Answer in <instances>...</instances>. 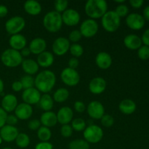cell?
I'll return each mask as SVG.
<instances>
[{
  "mask_svg": "<svg viewBox=\"0 0 149 149\" xmlns=\"http://www.w3.org/2000/svg\"><path fill=\"white\" fill-rule=\"evenodd\" d=\"M56 76L49 70H45L39 72L34 79V87L40 93L46 94L49 93L55 87Z\"/></svg>",
  "mask_w": 149,
  "mask_h": 149,
  "instance_id": "6da1fadb",
  "label": "cell"
},
{
  "mask_svg": "<svg viewBox=\"0 0 149 149\" xmlns=\"http://www.w3.org/2000/svg\"><path fill=\"white\" fill-rule=\"evenodd\" d=\"M84 11L90 19L101 18L108 11V4L105 0H89L84 6Z\"/></svg>",
  "mask_w": 149,
  "mask_h": 149,
  "instance_id": "7a4b0ae2",
  "label": "cell"
},
{
  "mask_svg": "<svg viewBox=\"0 0 149 149\" xmlns=\"http://www.w3.org/2000/svg\"><path fill=\"white\" fill-rule=\"evenodd\" d=\"M42 23L47 31L50 33H56L61 30L63 26L61 14L57 13L55 10L48 12L44 16Z\"/></svg>",
  "mask_w": 149,
  "mask_h": 149,
  "instance_id": "3957f363",
  "label": "cell"
},
{
  "mask_svg": "<svg viewBox=\"0 0 149 149\" xmlns=\"http://www.w3.org/2000/svg\"><path fill=\"white\" fill-rule=\"evenodd\" d=\"M23 61V57L20 55V52L12 48L5 49L1 53V63L8 68H16L21 65Z\"/></svg>",
  "mask_w": 149,
  "mask_h": 149,
  "instance_id": "277c9868",
  "label": "cell"
},
{
  "mask_svg": "<svg viewBox=\"0 0 149 149\" xmlns=\"http://www.w3.org/2000/svg\"><path fill=\"white\" fill-rule=\"evenodd\" d=\"M121 18L116 14L114 10H109L101 17V25L105 31L113 33L120 26Z\"/></svg>",
  "mask_w": 149,
  "mask_h": 149,
  "instance_id": "5b68a950",
  "label": "cell"
},
{
  "mask_svg": "<svg viewBox=\"0 0 149 149\" xmlns=\"http://www.w3.org/2000/svg\"><path fill=\"white\" fill-rule=\"evenodd\" d=\"M84 140L88 143L95 144L100 142L103 138V130L96 125H90L85 128L83 132Z\"/></svg>",
  "mask_w": 149,
  "mask_h": 149,
  "instance_id": "8992f818",
  "label": "cell"
},
{
  "mask_svg": "<svg viewBox=\"0 0 149 149\" xmlns=\"http://www.w3.org/2000/svg\"><path fill=\"white\" fill-rule=\"evenodd\" d=\"M26 26V20L21 16L16 15L10 17L5 23V30L11 36L20 33Z\"/></svg>",
  "mask_w": 149,
  "mask_h": 149,
  "instance_id": "52a82bcc",
  "label": "cell"
},
{
  "mask_svg": "<svg viewBox=\"0 0 149 149\" xmlns=\"http://www.w3.org/2000/svg\"><path fill=\"white\" fill-rule=\"evenodd\" d=\"M61 81L68 87L77 86L80 81V76L76 69H72L68 67L65 68L61 73Z\"/></svg>",
  "mask_w": 149,
  "mask_h": 149,
  "instance_id": "ba28073f",
  "label": "cell"
},
{
  "mask_svg": "<svg viewBox=\"0 0 149 149\" xmlns=\"http://www.w3.org/2000/svg\"><path fill=\"white\" fill-rule=\"evenodd\" d=\"M98 28V24L95 20L88 18L81 23L79 31L84 37L92 38L97 34Z\"/></svg>",
  "mask_w": 149,
  "mask_h": 149,
  "instance_id": "9c48e42d",
  "label": "cell"
},
{
  "mask_svg": "<svg viewBox=\"0 0 149 149\" xmlns=\"http://www.w3.org/2000/svg\"><path fill=\"white\" fill-rule=\"evenodd\" d=\"M70 46L71 44L67 38L58 37L52 44V52L58 56H63L69 51Z\"/></svg>",
  "mask_w": 149,
  "mask_h": 149,
  "instance_id": "30bf717a",
  "label": "cell"
},
{
  "mask_svg": "<svg viewBox=\"0 0 149 149\" xmlns=\"http://www.w3.org/2000/svg\"><path fill=\"white\" fill-rule=\"evenodd\" d=\"M63 23L68 26H75L79 23L81 16L79 12L74 9H67L61 14Z\"/></svg>",
  "mask_w": 149,
  "mask_h": 149,
  "instance_id": "8fae6325",
  "label": "cell"
},
{
  "mask_svg": "<svg viewBox=\"0 0 149 149\" xmlns=\"http://www.w3.org/2000/svg\"><path fill=\"white\" fill-rule=\"evenodd\" d=\"M87 111L89 116L93 119H100L105 114V109L103 105L97 100H93L88 104Z\"/></svg>",
  "mask_w": 149,
  "mask_h": 149,
  "instance_id": "7c38bea8",
  "label": "cell"
},
{
  "mask_svg": "<svg viewBox=\"0 0 149 149\" xmlns=\"http://www.w3.org/2000/svg\"><path fill=\"white\" fill-rule=\"evenodd\" d=\"M41 96L42 95L40 92L35 87H32V88L23 90L21 97L23 103L32 106V105L39 103Z\"/></svg>",
  "mask_w": 149,
  "mask_h": 149,
  "instance_id": "4fadbf2b",
  "label": "cell"
},
{
  "mask_svg": "<svg viewBox=\"0 0 149 149\" xmlns=\"http://www.w3.org/2000/svg\"><path fill=\"white\" fill-rule=\"evenodd\" d=\"M126 24L132 30H141L145 26V19L138 13H131L127 16Z\"/></svg>",
  "mask_w": 149,
  "mask_h": 149,
  "instance_id": "5bb4252c",
  "label": "cell"
},
{
  "mask_svg": "<svg viewBox=\"0 0 149 149\" xmlns=\"http://www.w3.org/2000/svg\"><path fill=\"white\" fill-rule=\"evenodd\" d=\"M18 134V130L15 126L5 125L0 129V136L2 141L7 143L13 142L15 141Z\"/></svg>",
  "mask_w": 149,
  "mask_h": 149,
  "instance_id": "9a60e30c",
  "label": "cell"
},
{
  "mask_svg": "<svg viewBox=\"0 0 149 149\" xmlns=\"http://www.w3.org/2000/svg\"><path fill=\"white\" fill-rule=\"evenodd\" d=\"M106 81L102 77H95L89 83V90L93 95H100L106 89Z\"/></svg>",
  "mask_w": 149,
  "mask_h": 149,
  "instance_id": "2e32d148",
  "label": "cell"
},
{
  "mask_svg": "<svg viewBox=\"0 0 149 149\" xmlns=\"http://www.w3.org/2000/svg\"><path fill=\"white\" fill-rule=\"evenodd\" d=\"M15 115L20 120H27L31 117L33 114V108L31 105L22 103L17 105L14 111Z\"/></svg>",
  "mask_w": 149,
  "mask_h": 149,
  "instance_id": "e0dca14e",
  "label": "cell"
},
{
  "mask_svg": "<svg viewBox=\"0 0 149 149\" xmlns=\"http://www.w3.org/2000/svg\"><path fill=\"white\" fill-rule=\"evenodd\" d=\"M58 122L61 125H69L72 122L74 117V111L68 106H63L58 110L57 113Z\"/></svg>",
  "mask_w": 149,
  "mask_h": 149,
  "instance_id": "ac0fdd59",
  "label": "cell"
},
{
  "mask_svg": "<svg viewBox=\"0 0 149 149\" xmlns=\"http://www.w3.org/2000/svg\"><path fill=\"white\" fill-rule=\"evenodd\" d=\"M29 48L31 51V53L39 55V54L46 51L47 42L43 38H35L31 41Z\"/></svg>",
  "mask_w": 149,
  "mask_h": 149,
  "instance_id": "d6986e66",
  "label": "cell"
},
{
  "mask_svg": "<svg viewBox=\"0 0 149 149\" xmlns=\"http://www.w3.org/2000/svg\"><path fill=\"white\" fill-rule=\"evenodd\" d=\"M95 63L100 69H108L112 65L111 56L106 52H100L95 57Z\"/></svg>",
  "mask_w": 149,
  "mask_h": 149,
  "instance_id": "ffe728a7",
  "label": "cell"
},
{
  "mask_svg": "<svg viewBox=\"0 0 149 149\" xmlns=\"http://www.w3.org/2000/svg\"><path fill=\"white\" fill-rule=\"evenodd\" d=\"M17 98L15 95L7 94L1 100V108L7 113L14 111L17 106Z\"/></svg>",
  "mask_w": 149,
  "mask_h": 149,
  "instance_id": "44dd1931",
  "label": "cell"
},
{
  "mask_svg": "<svg viewBox=\"0 0 149 149\" xmlns=\"http://www.w3.org/2000/svg\"><path fill=\"white\" fill-rule=\"evenodd\" d=\"M9 45H10V48L20 52L22 49L26 47L27 40L23 35L17 33V34L10 36L9 39Z\"/></svg>",
  "mask_w": 149,
  "mask_h": 149,
  "instance_id": "7402d4cb",
  "label": "cell"
},
{
  "mask_svg": "<svg viewBox=\"0 0 149 149\" xmlns=\"http://www.w3.org/2000/svg\"><path fill=\"white\" fill-rule=\"evenodd\" d=\"M142 40L141 38L135 34H129L126 36L124 39V45L127 49L131 50L138 49L142 46Z\"/></svg>",
  "mask_w": 149,
  "mask_h": 149,
  "instance_id": "603a6c76",
  "label": "cell"
},
{
  "mask_svg": "<svg viewBox=\"0 0 149 149\" xmlns=\"http://www.w3.org/2000/svg\"><path fill=\"white\" fill-rule=\"evenodd\" d=\"M25 12L27 14L32 16L38 15L42 12V5L39 1L36 0H28L24 3L23 5Z\"/></svg>",
  "mask_w": 149,
  "mask_h": 149,
  "instance_id": "cb8c5ba5",
  "label": "cell"
},
{
  "mask_svg": "<svg viewBox=\"0 0 149 149\" xmlns=\"http://www.w3.org/2000/svg\"><path fill=\"white\" fill-rule=\"evenodd\" d=\"M55 58L53 54L49 51H45L38 55L36 62L39 66L42 68H49L53 64Z\"/></svg>",
  "mask_w": 149,
  "mask_h": 149,
  "instance_id": "d4e9b609",
  "label": "cell"
},
{
  "mask_svg": "<svg viewBox=\"0 0 149 149\" xmlns=\"http://www.w3.org/2000/svg\"><path fill=\"white\" fill-rule=\"evenodd\" d=\"M40 122L42 126L50 128L55 126L58 123L56 113L53 111H45L40 117Z\"/></svg>",
  "mask_w": 149,
  "mask_h": 149,
  "instance_id": "484cf974",
  "label": "cell"
},
{
  "mask_svg": "<svg viewBox=\"0 0 149 149\" xmlns=\"http://www.w3.org/2000/svg\"><path fill=\"white\" fill-rule=\"evenodd\" d=\"M22 68L26 75H34L39 71V65L37 62L32 59L23 60L21 63Z\"/></svg>",
  "mask_w": 149,
  "mask_h": 149,
  "instance_id": "4316f807",
  "label": "cell"
},
{
  "mask_svg": "<svg viewBox=\"0 0 149 149\" xmlns=\"http://www.w3.org/2000/svg\"><path fill=\"white\" fill-rule=\"evenodd\" d=\"M119 109L124 114H132L136 110V104L131 99H124L119 103Z\"/></svg>",
  "mask_w": 149,
  "mask_h": 149,
  "instance_id": "83f0119b",
  "label": "cell"
},
{
  "mask_svg": "<svg viewBox=\"0 0 149 149\" xmlns=\"http://www.w3.org/2000/svg\"><path fill=\"white\" fill-rule=\"evenodd\" d=\"M38 105L42 110L45 111H50L53 109L54 100L52 96L48 93L43 94L41 96Z\"/></svg>",
  "mask_w": 149,
  "mask_h": 149,
  "instance_id": "f1b7e54d",
  "label": "cell"
},
{
  "mask_svg": "<svg viewBox=\"0 0 149 149\" xmlns=\"http://www.w3.org/2000/svg\"><path fill=\"white\" fill-rule=\"evenodd\" d=\"M68 97H69V91L66 88L61 87V88L58 89L54 93L52 98H53L54 101L61 103L66 101Z\"/></svg>",
  "mask_w": 149,
  "mask_h": 149,
  "instance_id": "f546056e",
  "label": "cell"
},
{
  "mask_svg": "<svg viewBox=\"0 0 149 149\" xmlns=\"http://www.w3.org/2000/svg\"><path fill=\"white\" fill-rule=\"evenodd\" d=\"M37 137L41 142H49L52 137V132L49 128L41 126L37 130Z\"/></svg>",
  "mask_w": 149,
  "mask_h": 149,
  "instance_id": "4dcf8cb0",
  "label": "cell"
},
{
  "mask_svg": "<svg viewBox=\"0 0 149 149\" xmlns=\"http://www.w3.org/2000/svg\"><path fill=\"white\" fill-rule=\"evenodd\" d=\"M15 141L17 147L20 148H27L30 144V138L27 134L19 132L18 135Z\"/></svg>",
  "mask_w": 149,
  "mask_h": 149,
  "instance_id": "1f68e13d",
  "label": "cell"
},
{
  "mask_svg": "<svg viewBox=\"0 0 149 149\" xmlns=\"http://www.w3.org/2000/svg\"><path fill=\"white\" fill-rule=\"evenodd\" d=\"M68 149H90V143L84 139H76L70 142Z\"/></svg>",
  "mask_w": 149,
  "mask_h": 149,
  "instance_id": "d6a6232c",
  "label": "cell"
},
{
  "mask_svg": "<svg viewBox=\"0 0 149 149\" xmlns=\"http://www.w3.org/2000/svg\"><path fill=\"white\" fill-rule=\"evenodd\" d=\"M71 127L73 130L77 131V132H81L84 131L85 128L87 127L86 126V122L81 118H76L73 119L71 122Z\"/></svg>",
  "mask_w": 149,
  "mask_h": 149,
  "instance_id": "836d02e7",
  "label": "cell"
},
{
  "mask_svg": "<svg viewBox=\"0 0 149 149\" xmlns=\"http://www.w3.org/2000/svg\"><path fill=\"white\" fill-rule=\"evenodd\" d=\"M69 51L74 58H80L83 55V53H84V48L79 44L75 43L71 45Z\"/></svg>",
  "mask_w": 149,
  "mask_h": 149,
  "instance_id": "e575fe53",
  "label": "cell"
},
{
  "mask_svg": "<svg viewBox=\"0 0 149 149\" xmlns=\"http://www.w3.org/2000/svg\"><path fill=\"white\" fill-rule=\"evenodd\" d=\"M20 83L22 84L23 90L34 87V78L32 76L25 75L20 79Z\"/></svg>",
  "mask_w": 149,
  "mask_h": 149,
  "instance_id": "d590c367",
  "label": "cell"
},
{
  "mask_svg": "<svg viewBox=\"0 0 149 149\" xmlns=\"http://www.w3.org/2000/svg\"><path fill=\"white\" fill-rule=\"evenodd\" d=\"M68 1L67 0H56L54 2V7H55V11L57 13L62 14L63 12L68 9Z\"/></svg>",
  "mask_w": 149,
  "mask_h": 149,
  "instance_id": "8d00e7d4",
  "label": "cell"
},
{
  "mask_svg": "<svg viewBox=\"0 0 149 149\" xmlns=\"http://www.w3.org/2000/svg\"><path fill=\"white\" fill-rule=\"evenodd\" d=\"M100 123L104 127H111L114 124V119L110 114H104L100 119Z\"/></svg>",
  "mask_w": 149,
  "mask_h": 149,
  "instance_id": "74e56055",
  "label": "cell"
},
{
  "mask_svg": "<svg viewBox=\"0 0 149 149\" xmlns=\"http://www.w3.org/2000/svg\"><path fill=\"white\" fill-rule=\"evenodd\" d=\"M114 12L121 18V17H126V16L127 15L128 13H129V8H128L127 6L125 5V4H119V5L116 7Z\"/></svg>",
  "mask_w": 149,
  "mask_h": 149,
  "instance_id": "f35d334b",
  "label": "cell"
},
{
  "mask_svg": "<svg viewBox=\"0 0 149 149\" xmlns=\"http://www.w3.org/2000/svg\"><path fill=\"white\" fill-rule=\"evenodd\" d=\"M138 55L140 59L143 60V61L148 60L149 58V47L146 46V45L141 46L138 49Z\"/></svg>",
  "mask_w": 149,
  "mask_h": 149,
  "instance_id": "ab89813d",
  "label": "cell"
},
{
  "mask_svg": "<svg viewBox=\"0 0 149 149\" xmlns=\"http://www.w3.org/2000/svg\"><path fill=\"white\" fill-rule=\"evenodd\" d=\"M81 38H82V36H81L79 30H73L70 32L68 39L69 40V42H71L74 44H75L79 42Z\"/></svg>",
  "mask_w": 149,
  "mask_h": 149,
  "instance_id": "60d3db41",
  "label": "cell"
},
{
  "mask_svg": "<svg viewBox=\"0 0 149 149\" xmlns=\"http://www.w3.org/2000/svg\"><path fill=\"white\" fill-rule=\"evenodd\" d=\"M73 129L70 125H62L61 128V134L64 138H70L73 134Z\"/></svg>",
  "mask_w": 149,
  "mask_h": 149,
  "instance_id": "b9f144b4",
  "label": "cell"
},
{
  "mask_svg": "<svg viewBox=\"0 0 149 149\" xmlns=\"http://www.w3.org/2000/svg\"><path fill=\"white\" fill-rule=\"evenodd\" d=\"M41 122L39 119H31L29 122L28 123V127L29 128V130H38L39 128L41 127Z\"/></svg>",
  "mask_w": 149,
  "mask_h": 149,
  "instance_id": "7bdbcfd3",
  "label": "cell"
},
{
  "mask_svg": "<svg viewBox=\"0 0 149 149\" xmlns=\"http://www.w3.org/2000/svg\"><path fill=\"white\" fill-rule=\"evenodd\" d=\"M74 107L76 111L80 113H84L86 110L85 104L82 101H80V100H77V101H76L74 103Z\"/></svg>",
  "mask_w": 149,
  "mask_h": 149,
  "instance_id": "ee69618b",
  "label": "cell"
},
{
  "mask_svg": "<svg viewBox=\"0 0 149 149\" xmlns=\"http://www.w3.org/2000/svg\"><path fill=\"white\" fill-rule=\"evenodd\" d=\"M19 119L16 117L15 115L10 114L7 115V119H6V125H11V126H15L16 124L18 122Z\"/></svg>",
  "mask_w": 149,
  "mask_h": 149,
  "instance_id": "f6af8a7d",
  "label": "cell"
},
{
  "mask_svg": "<svg viewBox=\"0 0 149 149\" xmlns=\"http://www.w3.org/2000/svg\"><path fill=\"white\" fill-rule=\"evenodd\" d=\"M35 149H53V146L49 142H39L36 145Z\"/></svg>",
  "mask_w": 149,
  "mask_h": 149,
  "instance_id": "bcb514c9",
  "label": "cell"
},
{
  "mask_svg": "<svg viewBox=\"0 0 149 149\" xmlns=\"http://www.w3.org/2000/svg\"><path fill=\"white\" fill-rule=\"evenodd\" d=\"M7 113L0 107V129L6 125V119H7Z\"/></svg>",
  "mask_w": 149,
  "mask_h": 149,
  "instance_id": "7dc6e473",
  "label": "cell"
},
{
  "mask_svg": "<svg viewBox=\"0 0 149 149\" xmlns=\"http://www.w3.org/2000/svg\"><path fill=\"white\" fill-rule=\"evenodd\" d=\"M79 61L78 60V58L73 57V58H70L69 61H68V67L70 68H72V69H76L79 66Z\"/></svg>",
  "mask_w": 149,
  "mask_h": 149,
  "instance_id": "c3c4849f",
  "label": "cell"
},
{
  "mask_svg": "<svg viewBox=\"0 0 149 149\" xmlns=\"http://www.w3.org/2000/svg\"><path fill=\"white\" fill-rule=\"evenodd\" d=\"M12 89L14 92H20L23 89V86L20 81H15L12 84Z\"/></svg>",
  "mask_w": 149,
  "mask_h": 149,
  "instance_id": "681fc988",
  "label": "cell"
},
{
  "mask_svg": "<svg viewBox=\"0 0 149 149\" xmlns=\"http://www.w3.org/2000/svg\"><path fill=\"white\" fill-rule=\"evenodd\" d=\"M142 42L146 45V46L149 47V29H147L143 34L142 38H141Z\"/></svg>",
  "mask_w": 149,
  "mask_h": 149,
  "instance_id": "f907efd6",
  "label": "cell"
},
{
  "mask_svg": "<svg viewBox=\"0 0 149 149\" xmlns=\"http://www.w3.org/2000/svg\"><path fill=\"white\" fill-rule=\"evenodd\" d=\"M143 4V0H130V4L133 8L135 9H138L140 7H141Z\"/></svg>",
  "mask_w": 149,
  "mask_h": 149,
  "instance_id": "816d5d0a",
  "label": "cell"
},
{
  "mask_svg": "<svg viewBox=\"0 0 149 149\" xmlns=\"http://www.w3.org/2000/svg\"><path fill=\"white\" fill-rule=\"evenodd\" d=\"M8 13V9L4 4H0V18L4 17L7 16Z\"/></svg>",
  "mask_w": 149,
  "mask_h": 149,
  "instance_id": "f5cc1de1",
  "label": "cell"
},
{
  "mask_svg": "<svg viewBox=\"0 0 149 149\" xmlns=\"http://www.w3.org/2000/svg\"><path fill=\"white\" fill-rule=\"evenodd\" d=\"M20 53L23 58V57H25V58H26V57H29V55L31 54V51L30 49H29V47H24L23 49H22L20 51Z\"/></svg>",
  "mask_w": 149,
  "mask_h": 149,
  "instance_id": "db71d44e",
  "label": "cell"
},
{
  "mask_svg": "<svg viewBox=\"0 0 149 149\" xmlns=\"http://www.w3.org/2000/svg\"><path fill=\"white\" fill-rule=\"evenodd\" d=\"M143 17L145 20H149V5L146 7L143 10Z\"/></svg>",
  "mask_w": 149,
  "mask_h": 149,
  "instance_id": "11a10c76",
  "label": "cell"
},
{
  "mask_svg": "<svg viewBox=\"0 0 149 149\" xmlns=\"http://www.w3.org/2000/svg\"><path fill=\"white\" fill-rule=\"evenodd\" d=\"M4 82H3L1 79H0V94H1V93H3V91H4Z\"/></svg>",
  "mask_w": 149,
  "mask_h": 149,
  "instance_id": "9f6ffc18",
  "label": "cell"
},
{
  "mask_svg": "<svg viewBox=\"0 0 149 149\" xmlns=\"http://www.w3.org/2000/svg\"><path fill=\"white\" fill-rule=\"evenodd\" d=\"M115 2L116 3H119V4H122V3H124L125 2V0H119V1H117V0H115Z\"/></svg>",
  "mask_w": 149,
  "mask_h": 149,
  "instance_id": "6f0895ef",
  "label": "cell"
},
{
  "mask_svg": "<svg viewBox=\"0 0 149 149\" xmlns=\"http://www.w3.org/2000/svg\"><path fill=\"white\" fill-rule=\"evenodd\" d=\"M2 139H1V136H0V145H1V143H2Z\"/></svg>",
  "mask_w": 149,
  "mask_h": 149,
  "instance_id": "680465c9",
  "label": "cell"
},
{
  "mask_svg": "<svg viewBox=\"0 0 149 149\" xmlns=\"http://www.w3.org/2000/svg\"><path fill=\"white\" fill-rule=\"evenodd\" d=\"M2 149H13V148H10V147H5V148H2Z\"/></svg>",
  "mask_w": 149,
  "mask_h": 149,
  "instance_id": "91938a15",
  "label": "cell"
}]
</instances>
